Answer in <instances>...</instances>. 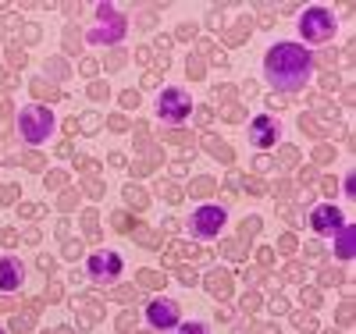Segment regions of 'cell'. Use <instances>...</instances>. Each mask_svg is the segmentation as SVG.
<instances>
[{
	"mask_svg": "<svg viewBox=\"0 0 356 334\" xmlns=\"http://www.w3.org/2000/svg\"><path fill=\"white\" fill-rule=\"evenodd\" d=\"M86 270H89L93 281H114L118 274H122V256L118 253H93L89 263H86Z\"/></svg>",
	"mask_w": 356,
	"mask_h": 334,
	"instance_id": "5b68a950",
	"label": "cell"
},
{
	"mask_svg": "<svg viewBox=\"0 0 356 334\" xmlns=\"http://www.w3.org/2000/svg\"><path fill=\"white\" fill-rule=\"evenodd\" d=\"M300 33L307 43H324L335 36V15L328 8H307L300 18Z\"/></svg>",
	"mask_w": 356,
	"mask_h": 334,
	"instance_id": "3957f363",
	"label": "cell"
},
{
	"mask_svg": "<svg viewBox=\"0 0 356 334\" xmlns=\"http://www.w3.org/2000/svg\"><path fill=\"white\" fill-rule=\"evenodd\" d=\"M178 302H171V299H154L150 306H146V320H150V327H157V331H168V327H178Z\"/></svg>",
	"mask_w": 356,
	"mask_h": 334,
	"instance_id": "8992f818",
	"label": "cell"
},
{
	"mask_svg": "<svg viewBox=\"0 0 356 334\" xmlns=\"http://www.w3.org/2000/svg\"><path fill=\"white\" fill-rule=\"evenodd\" d=\"M221 228H225V210H221V206H200V210H196L193 231H196L200 238H214V235H221Z\"/></svg>",
	"mask_w": 356,
	"mask_h": 334,
	"instance_id": "52a82bcc",
	"label": "cell"
},
{
	"mask_svg": "<svg viewBox=\"0 0 356 334\" xmlns=\"http://www.w3.org/2000/svg\"><path fill=\"white\" fill-rule=\"evenodd\" d=\"M18 132H22V139L29 142V146H40L50 132H54V114H50V107H22V114H18Z\"/></svg>",
	"mask_w": 356,
	"mask_h": 334,
	"instance_id": "7a4b0ae2",
	"label": "cell"
},
{
	"mask_svg": "<svg viewBox=\"0 0 356 334\" xmlns=\"http://www.w3.org/2000/svg\"><path fill=\"white\" fill-rule=\"evenodd\" d=\"M178 334H207V331H203V324H182Z\"/></svg>",
	"mask_w": 356,
	"mask_h": 334,
	"instance_id": "7c38bea8",
	"label": "cell"
},
{
	"mask_svg": "<svg viewBox=\"0 0 356 334\" xmlns=\"http://www.w3.org/2000/svg\"><path fill=\"white\" fill-rule=\"evenodd\" d=\"M157 110H161V117H164V121L178 125V121H186V117L193 114V97L186 93V89L171 85V89H164V93H161V103H157Z\"/></svg>",
	"mask_w": 356,
	"mask_h": 334,
	"instance_id": "277c9868",
	"label": "cell"
},
{
	"mask_svg": "<svg viewBox=\"0 0 356 334\" xmlns=\"http://www.w3.org/2000/svg\"><path fill=\"white\" fill-rule=\"evenodd\" d=\"M339 235H342V238H339V256H342V260H349V256H353V228L346 224Z\"/></svg>",
	"mask_w": 356,
	"mask_h": 334,
	"instance_id": "8fae6325",
	"label": "cell"
},
{
	"mask_svg": "<svg viewBox=\"0 0 356 334\" xmlns=\"http://www.w3.org/2000/svg\"><path fill=\"white\" fill-rule=\"evenodd\" d=\"M22 278H25L22 260H15V256H0V292H15V288H22Z\"/></svg>",
	"mask_w": 356,
	"mask_h": 334,
	"instance_id": "9c48e42d",
	"label": "cell"
},
{
	"mask_svg": "<svg viewBox=\"0 0 356 334\" xmlns=\"http://www.w3.org/2000/svg\"><path fill=\"white\" fill-rule=\"evenodd\" d=\"M250 139H253L257 146H271V142L278 139V121H275V117H267V114L253 117V125H250Z\"/></svg>",
	"mask_w": 356,
	"mask_h": 334,
	"instance_id": "30bf717a",
	"label": "cell"
},
{
	"mask_svg": "<svg viewBox=\"0 0 356 334\" xmlns=\"http://www.w3.org/2000/svg\"><path fill=\"white\" fill-rule=\"evenodd\" d=\"M310 224H314L317 235H339L346 228V221H342V214H339L335 206H317L314 214H310Z\"/></svg>",
	"mask_w": 356,
	"mask_h": 334,
	"instance_id": "ba28073f",
	"label": "cell"
},
{
	"mask_svg": "<svg viewBox=\"0 0 356 334\" xmlns=\"http://www.w3.org/2000/svg\"><path fill=\"white\" fill-rule=\"evenodd\" d=\"M0 334H4V331H0Z\"/></svg>",
	"mask_w": 356,
	"mask_h": 334,
	"instance_id": "4fadbf2b",
	"label": "cell"
},
{
	"mask_svg": "<svg viewBox=\"0 0 356 334\" xmlns=\"http://www.w3.org/2000/svg\"><path fill=\"white\" fill-rule=\"evenodd\" d=\"M264 72H267V78H271L275 89H282V93H296V89L307 85V78L314 72V57L300 43H278V47L267 50Z\"/></svg>",
	"mask_w": 356,
	"mask_h": 334,
	"instance_id": "6da1fadb",
	"label": "cell"
}]
</instances>
